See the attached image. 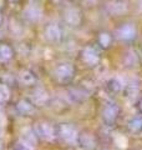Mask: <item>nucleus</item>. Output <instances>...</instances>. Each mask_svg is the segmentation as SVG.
<instances>
[{"mask_svg":"<svg viewBox=\"0 0 142 150\" xmlns=\"http://www.w3.org/2000/svg\"><path fill=\"white\" fill-rule=\"evenodd\" d=\"M44 36L47 41H50L53 44L60 43L64 36L63 26L58 24V23H49L44 28Z\"/></svg>","mask_w":142,"mask_h":150,"instance_id":"9","label":"nucleus"},{"mask_svg":"<svg viewBox=\"0 0 142 150\" xmlns=\"http://www.w3.org/2000/svg\"><path fill=\"white\" fill-rule=\"evenodd\" d=\"M34 131L37 138L45 142H53L56 139V125H53L49 121H37L34 126Z\"/></svg>","mask_w":142,"mask_h":150,"instance_id":"6","label":"nucleus"},{"mask_svg":"<svg viewBox=\"0 0 142 150\" xmlns=\"http://www.w3.org/2000/svg\"><path fill=\"white\" fill-rule=\"evenodd\" d=\"M121 114V109L118 106L117 103L115 101H108L103 105L102 110H101V116L102 120L106 125H113L120 118Z\"/></svg>","mask_w":142,"mask_h":150,"instance_id":"7","label":"nucleus"},{"mask_svg":"<svg viewBox=\"0 0 142 150\" xmlns=\"http://www.w3.org/2000/svg\"><path fill=\"white\" fill-rule=\"evenodd\" d=\"M3 149V145H1V142H0V150Z\"/></svg>","mask_w":142,"mask_h":150,"instance_id":"29","label":"nucleus"},{"mask_svg":"<svg viewBox=\"0 0 142 150\" xmlns=\"http://www.w3.org/2000/svg\"><path fill=\"white\" fill-rule=\"evenodd\" d=\"M138 109H140V111L142 112V99H141V101L138 103Z\"/></svg>","mask_w":142,"mask_h":150,"instance_id":"28","label":"nucleus"},{"mask_svg":"<svg viewBox=\"0 0 142 150\" xmlns=\"http://www.w3.org/2000/svg\"><path fill=\"white\" fill-rule=\"evenodd\" d=\"M124 64H126V67L134 68L137 67L140 64V56L134 50H129L124 56Z\"/></svg>","mask_w":142,"mask_h":150,"instance_id":"18","label":"nucleus"},{"mask_svg":"<svg viewBox=\"0 0 142 150\" xmlns=\"http://www.w3.org/2000/svg\"><path fill=\"white\" fill-rule=\"evenodd\" d=\"M18 79H19V83H20L21 85L31 86L36 83V74L29 69H25V70H21V71L19 73Z\"/></svg>","mask_w":142,"mask_h":150,"instance_id":"16","label":"nucleus"},{"mask_svg":"<svg viewBox=\"0 0 142 150\" xmlns=\"http://www.w3.org/2000/svg\"><path fill=\"white\" fill-rule=\"evenodd\" d=\"M127 129L131 134L134 135H140L142 134V116L137 115L131 118L129 121H127Z\"/></svg>","mask_w":142,"mask_h":150,"instance_id":"17","label":"nucleus"},{"mask_svg":"<svg viewBox=\"0 0 142 150\" xmlns=\"http://www.w3.org/2000/svg\"><path fill=\"white\" fill-rule=\"evenodd\" d=\"M75 3H77L80 6H95L100 3V0H75Z\"/></svg>","mask_w":142,"mask_h":150,"instance_id":"23","label":"nucleus"},{"mask_svg":"<svg viewBox=\"0 0 142 150\" xmlns=\"http://www.w3.org/2000/svg\"><path fill=\"white\" fill-rule=\"evenodd\" d=\"M24 19L29 23H37L42 16V9L37 1H30L24 8Z\"/></svg>","mask_w":142,"mask_h":150,"instance_id":"10","label":"nucleus"},{"mask_svg":"<svg viewBox=\"0 0 142 150\" xmlns=\"http://www.w3.org/2000/svg\"><path fill=\"white\" fill-rule=\"evenodd\" d=\"M77 135H79V131L74 124L61 123L59 125H56V138L63 140L66 144H75Z\"/></svg>","mask_w":142,"mask_h":150,"instance_id":"3","label":"nucleus"},{"mask_svg":"<svg viewBox=\"0 0 142 150\" xmlns=\"http://www.w3.org/2000/svg\"><path fill=\"white\" fill-rule=\"evenodd\" d=\"M81 62L87 67H96L101 60L100 49L97 45H86L80 53Z\"/></svg>","mask_w":142,"mask_h":150,"instance_id":"5","label":"nucleus"},{"mask_svg":"<svg viewBox=\"0 0 142 150\" xmlns=\"http://www.w3.org/2000/svg\"><path fill=\"white\" fill-rule=\"evenodd\" d=\"M76 144L82 150H95L97 143H96V138H95V135L92 133H90V131H82V133H79L77 135Z\"/></svg>","mask_w":142,"mask_h":150,"instance_id":"11","label":"nucleus"},{"mask_svg":"<svg viewBox=\"0 0 142 150\" xmlns=\"http://www.w3.org/2000/svg\"><path fill=\"white\" fill-rule=\"evenodd\" d=\"M11 150H31V148L25 143H18L11 148Z\"/></svg>","mask_w":142,"mask_h":150,"instance_id":"24","label":"nucleus"},{"mask_svg":"<svg viewBox=\"0 0 142 150\" xmlns=\"http://www.w3.org/2000/svg\"><path fill=\"white\" fill-rule=\"evenodd\" d=\"M22 139H24V143L27 144L30 146V145H34L36 143V140L39 139V138H37V135H36V133L34 131V129H31V130H26L25 133H24Z\"/></svg>","mask_w":142,"mask_h":150,"instance_id":"22","label":"nucleus"},{"mask_svg":"<svg viewBox=\"0 0 142 150\" xmlns=\"http://www.w3.org/2000/svg\"><path fill=\"white\" fill-rule=\"evenodd\" d=\"M8 3H10V4H18V3H20L21 0H6Z\"/></svg>","mask_w":142,"mask_h":150,"instance_id":"27","label":"nucleus"},{"mask_svg":"<svg viewBox=\"0 0 142 150\" xmlns=\"http://www.w3.org/2000/svg\"><path fill=\"white\" fill-rule=\"evenodd\" d=\"M137 9H138V11L142 13V0H137V4H136Z\"/></svg>","mask_w":142,"mask_h":150,"instance_id":"26","label":"nucleus"},{"mask_svg":"<svg viewBox=\"0 0 142 150\" xmlns=\"http://www.w3.org/2000/svg\"><path fill=\"white\" fill-rule=\"evenodd\" d=\"M102 6L108 16L118 18L129 11L130 1L129 0H105Z\"/></svg>","mask_w":142,"mask_h":150,"instance_id":"2","label":"nucleus"},{"mask_svg":"<svg viewBox=\"0 0 142 150\" xmlns=\"http://www.w3.org/2000/svg\"><path fill=\"white\" fill-rule=\"evenodd\" d=\"M31 101L34 103L36 106H45L50 103V95L44 89H36V90L32 93Z\"/></svg>","mask_w":142,"mask_h":150,"instance_id":"14","label":"nucleus"},{"mask_svg":"<svg viewBox=\"0 0 142 150\" xmlns=\"http://www.w3.org/2000/svg\"><path fill=\"white\" fill-rule=\"evenodd\" d=\"M113 36H115V39H118L120 41L130 43V41L136 39L137 29H136L135 24H132V23H124V24H121L120 26H117Z\"/></svg>","mask_w":142,"mask_h":150,"instance_id":"8","label":"nucleus"},{"mask_svg":"<svg viewBox=\"0 0 142 150\" xmlns=\"http://www.w3.org/2000/svg\"><path fill=\"white\" fill-rule=\"evenodd\" d=\"M35 108H36V105L34 103H32L30 99H25V98H24V99H20L15 105L16 111L22 116H30L32 112L35 111Z\"/></svg>","mask_w":142,"mask_h":150,"instance_id":"12","label":"nucleus"},{"mask_svg":"<svg viewBox=\"0 0 142 150\" xmlns=\"http://www.w3.org/2000/svg\"><path fill=\"white\" fill-rule=\"evenodd\" d=\"M101 150H108V149H101Z\"/></svg>","mask_w":142,"mask_h":150,"instance_id":"31","label":"nucleus"},{"mask_svg":"<svg viewBox=\"0 0 142 150\" xmlns=\"http://www.w3.org/2000/svg\"><path fill=\"white\" fill-rule=\"evenodd\" d=\"M30 1H39V0H30Z\"/></svg>","mask_w":142,"mask_h":150,"instance_id":"30","label":"nucleus"},{"mask_svg":"<svg viewBox=\"0 0 142 150\" xmlns=\"http://www.w3.org/2000/svg\"><path fill=\"white\" fill-rule=\"evenodd\" d=\"M61 19L69 28H80L84 23V14L77 3H66L61 8Z\"/></svg>","mask_w":142,"mask_h":150,"instance_id":"1","label":"nucleus"},{"mask_svg":"<svg viewBox=\"0 0 142 150\" xmlns=\"http://www.w3.org/2000/svg\"><path fill=\"white\" fill-rule=\"evenodd\" d=\"M113 40H115V36H113L112 33L107 31V30H102L97 34V39H96V45L101 49H108L111 48L113 44Z\"/></svg>","mask_w":142,"mask_h":150,"instance_id":"13","label":"nucleus"},{"mask_svg":"<svg viewBox=\"0 0 142 150\" xmlns=\"http://www.w3.org/2000/svg\"><path fill=\"white\" fill-rule=\"evenodd\" d=\"M4 21H5V16H4V13H3V10L0 9V26H1L3 24H4Z\"/></svg>","mask_w":142,"mask_h":150,"instance_id":"25","label":"nucleus"},{"mask_svg":"<svg viewBox=\"0 0 142 150\" xmlns=\"http://www.w3.org/2000/svg\"><path fill=\"white\" fill-rule=\"evenodd\" d=\"M107 89L108 91L112 93V94H117L124 90V83H122L118 78H111L110 80L107 81Z\"/></svg>","mask_w":142,"mask_h":150,"instance_id":"19","label":"nucleus"},{"mask_svg":"<svg viewBox=\"0 0 142 150\" xmlns=\"http://www.w3.org/2000/svg\"><path fill=\"white\" fill-rule=\"evenodd\" d=\"M15 50L8 43H0V64H6L14 58Z\"/></svg>","mask_w":142,"mask_h":150,"instance_id":"15","label":"nucleus"},{"mask_svg":"<svg viewBox=\"0 0 142 150\" xmlns=\"http://www.w3.org/2000/svg\"><path fill=\"white\" fill-rule=\"evenodd\" d=\"M54 78L61 84H67L72 80L75 75V67L70 63H59L53 70Z\"/></svg>","mask_w":142,"mask_h":150,"instance_id":"4","label":"nucleus"},{"mask_svg":"<svg viewBox=\"0 0 142 150\" xmlns=\"http://www.w3.org/2000/svg\"><path fill=\"white\" fill-rule=\"evenodd\" d=\"M69 96L75 103H81V101H84L85 99H86V93H85L84 90H81V89H79V88H75V89H71V90L69 91Z\"/></svg>","mask_w":142,"mask_h":150,"instance_id":"20","label":"nucleus"},{"mask_svg":"<svg viewBox=\"0 0 142 150\" xmlns=\"http://www.w3.org/2000/svg\"><path fill=\"white\" fill-rule=\"evenodd\" d=\"M10 99V89L6 84L0 83V104H5Z\"/></svg>","mask_w":142,"mask_h":150,"instance_id":"21","label":"nucleus"}]
</instances>
